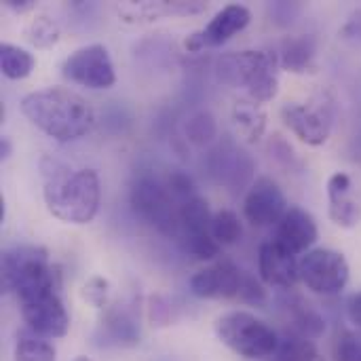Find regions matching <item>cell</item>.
Listing matches in <instances>:
<instances>
[{
    "label": "cell",
    "instance_id": "1",
    "mask_svg": "<svg viewBox=\"0 0 361 361\" xmlns=\"http://www.w3.org/2000/svg\"><path fill=\"white\" fill-rule=\"evenodd\" d=\"M21 112L34 127L61 144L85 137L95 125L91 104L63 87L27 93L21 99Z\"/></svg>",
    "mask_w": 361,
    "mask_h": 361
},
{
    "label": "cell",
    "instance_id": "2",
    "mask_svg": "<svg viewBox=\"0 0 361 361\" xmlns=\"http://www.w3.org/2000/svg\"><path fill=\"white\" fill-rule=\"evenodd\" d=\"M44 203L49 212L68 224H87L99 209L102 188L93 169H70L57 161L42 159Z\"/></svg>",
    "mask_w": 361,
    "mask_h": 361
},
{
    "label": "cell",
    "instance_id": "3",
    "mask_svg": "<svg viewBox=\"0 0 361 361\" xmlns=\"http://www.w3.org/2000/svg\"><path fill=\"white\" fill-rule=\"evenodd\" d=\"M2 290L13 292L19 300L59 290L57 273L49 262V254L36 245H15L2 254Z\"/></svg>",
    "mask_w": 361,
    "mask_h": 361
},
{
    "label": "cell",
    "instance_id": "4",
    "mask_svg": "<svg viewBox=\"0 0 361 361\" xmlns=\"http://www.w3.org/2000/svg\"><path fill=\"white\" fill-rule=\"evenodd\" d=\"M222 80L233 87H243L250 99L271 102L279 91L277 55L271 51H239L228 53L218 61Z\"/></svg>",
    "mask_w": 361,
    "mask_h": 361
},
{
    "label": "cell",
    "instance_id": "5",
    "mask_svg": "<svg viewBox=\"0 0 361 361\" xmlns=\"http://www.w3.org/2000/svg\"><path fill=\"white\" fill-rule=\"evenodd\" d=\"M218 338L245 360H264L277 351V332L247 311H231L216 322Z\"/></svg>",
    "mask_w": 361,
    "mask_h": 361
},
{
    "label": "cell",
    "instance_id": "6",
    "mask_svg": "<svg viewBox=\"0 0 361 361\" xmlns=\"http://www.w3.org/2000/svg\"><path fill=\"white\" fill-rule=\"evenodd\" d=\"M171 190L163 186L152 176H140L129 192V203L135 216H140L144 222L161 231L163 235L178 237L180 222H178V209Z\"/></svg>",
    "mask_w": 361,
    "mask_h": 361
},
{
    "label": "cell",
    "instance_id": "7",
    "mask_svg": "<svg viewBox=\"0 0 361 361\" xmlns=\"http://www.w3.org/2000/svg\"><path fill=\"white\" fill-rule=\"evenodd\" d=\"M349 262L341 252L334 250H311L298 262L300 281L315 294L336 296L349 283Z\"/></svg>",
    "mask_w": 361,
    "mask_h": 361
},
{
    "label": "cell",
    "instance_id": "8",
    "mask_svg": "<svg viewBox=\"0 0 361 361\" xmlns=\"http://www.w3.org/2000/svg\"><path fill=\"white\" fill-rule=\"evenodd\" d=\"M61 74L87 89H110L116 82L110 53L104 44H87L74 51L61 66Z\"/></svg>",
    "mask_w": 361,
    "mask_h": 361
},
{
    "label": "cell",
    "instance_id": "9",
    "mask_svg": "<svg viewBox=\"0 0 361 361\" xmlns=\"http://www.w3.org/2000/svg\"><path fill=\"white\" fill-rule=\"evenodd\" d=\"M23 322L40 338H61L70 330V315L57 290H47L19 300Z\"/></svg>",
    "mask_w": 361,
    "mask_h": 361
},
{
    "label": "cell",
    "instance_id": "10",
    "mask_svg": "<svg viewBox=\"0 0 361 361\" xmlns=\"http://www.w3.org/2000/svg\"><path fill=\"white\" fill-rule=\"evenodd\" d=\"M288 201L279 188V184L271 178H258L243 201V216L252 226L267 228L277 226L288 212Z\"/></svg>",
    "mask_w": 361,
    "mask_h": 361
},
{
    "label": "cell",
    "instance_id": "11",
    "mask_svg": "<svg viewBox=\"0 0 361 361\" xmlns=\"http://www.w3.org/2000/svg\"><path fill=\"white\" fill-rule=\"evenodd\" d=\"M252 21V13L247 6L243 4H226L224 8H220L214 19L201 30L195 32L186 38L184 47L190 53H197L201 49H209V47H220L224 42H228L235 34L243 32Z\"/></svg>",
    "mask_w": 361,
    "mask_h": 361
},
{
    "label": "cell",
    "instance_id": "12",
    "mask_svg": "<svg viewBox=\"0 0 361 361\" xmlns=\"http://www.w3.org/2000/svg\"><path fill=\"white\" fill-rule=\"evenodd\" d=\"M245 275L231 260L216 262L190 277V292L197 298H239Z\"/></svg>",
    "mask_w": 361,
    "mask_h": 361
},
{
    "label": "cell",
    "instance_id": "13",
    "mask_svg": "<svg viewBox=\"0 0 361 361\" xmlns=\"http://www.w3.org/2000/svg\"><path fill=\"white\" fill-rule=\"evenodd\" d=\"M319 231L315 218L302 207H290L275 231V243H279L290 254H307L317 241Z\"/></svg>",
    "mask_w": 361,
    "mask_h": 361
},
{
    "label": "cell",
    "instance_id": "14",
    "mask_svg": "<svg viewBox=\"0 0 361 361\" xmlns=\"http://www.w3.org/2000/svg\"><path fill=\"white\" fill-rule=\"evenodd\" d=\"M258 275L267 286L290 290L300 279L296 256L283 250L279 243L267 241L258 252Z\"/></svg>",
    "mask_w": 361,
    "mask_h": 361
},
{
    "label": "cell",
    "instance_id": "15",
    "mask_svg": "<svg viewBox=\"0 0 361 361\" xmlns=\"http://www.w3.org/2000/svg\"><path fill=\"white\" fill-rule=\"evenodd\" d=\"M281 121L286 127L305 144L322 146L330 137V121L324 112L313 110L302 104H283L281 106Z\"/></svg>",
    "mask_w": 361,
    "mask_h": 361
},
{
    "label": "cell",
    "instance_id": "16",
    "mask_svg": "<svg viewBox=\"0 0 361 361\" xmlns=\"http://www.w3.org/2000/svg\"><path fill=\"white\" fill-rule=\"evenodd\" d=\"M351 178L347 173H334L328 180V199H330V218L343 228H353L360 220V205L349 197Z\"/></svg>",
    "mask_w": 361,
    "mask_h": 361
},
{
    "label": "cell",
    "instance_id": "17",
    "mask_svg": "<svg viewBox=\"0 0 361 361\" xmlns=\"http://www.w3.org/2000/svg\"><path fill=\"white\" fill-rule=\"evenodd\" d=\"M104 345H114V347H135L140 343V326L135 315L125 309H110L99 326Z\"/></svg>",
    "mask_w": 361,
    "mask_h": 361
},
{
    "label": "cell",
    "instance_id": "18",
    "mask_svg": "<svg viewBox=\"0 0 361 361\" xmlns=\"http://www.w3.org/2000/svg\"><path fill=\"white\" fill-rule=\"evenodd\" d=\"M178 222H180V231L178 237L182 241L192 239V237H203V235H212V212L209 205L203 197L195 195L186 201H182L178 205Z\"/></svg>",
    "mask_w": 361,
    "mask_h": 361
},
{
    "label": "cell",
    "instance_id": "19",
    "mask_svg": "<svg viewBox=\"0 0 361 361\" xmlns=\"http://www.w3.org/2000/svg\"><path fill=\"white\" fill-rule=\"evenodd\" d=\"M279 55H281L279 63L283 70L294 72V74L311 72L315 66V40L311 36L288 38L283 40Z\"/></svg>",
    "mask_w": 361,
    "mask_h": 361
},
{
    "label": "cell",
    "instance_id": "20",
    "mask_svg": "<svg viewBox=\"0 0 361 361\" xmlns=\"http://www.w3.org/2000/svg\"><path fill=\"white\" fill-rule=\"evenodd\" d=\"M233 121L247 142H258L267 127V114L256 99H239L233 106Z\"/></svg>",
    "mask_w": 361,
    "mask_h": 361
},
{
    "label": "cell",
    "instance_id": "21",
    "mask_svg": "<svg viewBox=\"0 0 361 361\" xmlns=\"http://www.w3.org/2000/svg\"><path fill=\"white\" fill-rule=\"evenodd\" d=\"M273 361H324L315 343L298 332H288L279 338Z\"/></svg>",
    "mask_w": 361,
    "mask_h": 361
},
{
    "label": "cell",
    "instance_id": "22",
    "mask_svg": "<svg viewBox=\"0 0 361 361\" xmlns=\"http://www.w3.org/2000/svg\"><path fill=\"white\" fill-rule=\"evenodd\" d=\"M286 311H288V317L292 322V332H298L307 338H317L324 334L326 330V322L322 319V315L311 309L309 305H305L300 298L292 300V302H286Z\"/></svg>",
    "mask_w": 361,
    "mask_h": 361
},
{
    "label": "cell",
    "instance_id": "23",
    "mask_svg": "<svg viewBox=\"0 0 361 361\" xmlns=\"http://www.w3.org/2000/svg\"><path fill=\"white\" fill-rule=\"evenodd\" d=\"M34 55L17 44L2 42L0 44V70L11 80H21L34 70Z\"/></svg>",
    "mask_w": 361,
    "mask_h": 361
},
{
    "label": "cell",
    "instance_id": "24",
    "mask_svg": "<svg viewBox=\"0 0 361 361\" xmlns=\"http://www.w3.org/2000/svg\"><path fill=\"white\" fill-rule=\"evenodd\" d=\"M15 361H55V349L36 334H21L15 345Z\"/></svg>",
    "mask_w": 361,
    "mask_h": 361
},
{
    "label": "cell",
    "instance_id": "25",
    "mask_svg": "<svg viewBox=\"0 0 361 361\" xmlns=\"http://www.w3.org/2000/svg\"><path fill=\"white\" fill-rule=\"evenodd\" d=\"M243 235L239 216L231 209H220L212 220V237L220 245H235Z\"/></svg>",
    "mask_w": 361,
    "mask_h": 361
},
{
    "label": "cell",
    "instance_id": "26",
    "mask_svg": "<svg viewBox=\"0 0 361 361\" xmlns=\"http://www.w3.org/2000/svg\"><path fill=\"white\" fill-rule=\"evenodd\" d=\"M25 38L38 47V49H47L53 47L59 40V25L47 17V15H38L36 19L30 21V25L25 27Z\"/></svg>",
    "mask_w": 361,
    "mask_h": 361
},
{
    "label": "cell",
    "instance_id": "27",
    "mask_svg": "<svg viewBox=\"0 0 361 361\" xmlns=\"http://www.w3.org/2000/svg\"><path fill=\"white\" fill-rule=\"evenodd\" d=\"M188 140L195 144H207L216 137V121L209 112H199L195 114L188 125H186Z\"/></svg>",
    "mask_w": 361,
    "mask_h": 361
},
{
    "label": "cell",
    "instance_id": "28",
    "mask_svg": "<svg viewBox=\"0 0 361 361\" xmlns=\"http://www.w3.org/2000/svg\"><path fill=\"white\" fill-rule=\"evenodd\" d=\"M80 296H82V300H87L95 309H106L108 307V298H110V283H108V279H104V277L87 279L82 283Z\"/></svg>",
    "mask_w": 361,
    "mask_h": 361
},
{
    "label": "cell",
    "instance_id": "29",
    "mask_svg": "<svg viewBox=\"0 0 361 361\" xmlns=\"http://www.w3.org/2000/svg\"><path fill=\"white\" fill-rule=\"evenodd\" d=\"M336 361H361V332H343L334 343Z\"/></svg>",
    "mask_w": 361,
    "mask_h": 361
},
{
    "label": "cell",
    "instance_id": "30",
    "mask_svg": "<svg viewBox=\"0 0 361 361\" xmlns=\"http://www.w3.org/2000/svg\"><path fill=\"white\" fill-rule=\"evenodd\" d=\"M182 243H184V250L190 252L192 256H197L199 260H212V258H216L220 254V247H222L212 235L192 237V239H186Z\"/></svg>",
    "mask_w": 361,
    "mask_h": 361
},
{
    "label": "cell",
    "instance_id": "31",
    "mask_svg": "<svg viewBox=\"0 0 361 361\" xmlns=\"http://www.w3.org/2000/svg\"><path fill=\"white\" fill-rule=\"evenodd\" d=\"M167 188L171 190V195L173 197H178L180 201H186V199H190V197H195L197 192H195V184H192V180L188 178V173H184V171H173L171 176H169V182H167Z\"/></svg>",
    "mask_w": 361,
    "mask_h": 361
},
{
    "label": "cell",
    "instance_id": "32",
    "mask_svg": "<svg viewBox=\"0 0 361 361\" xmlns=\"http://www.w3.org/2000/svg\"><path fill=\"white\" fill-rule=\"evenodd\" d=\"M239 298L245 300V302H252V305H262L267 300V294H264V290L260 288V283L254 277H245Z\"/></svg>",
    "mask_w": 361,
    "mask_h": 361
},
{
    "label": "cell",
    "instance_id": "33",
    "mask_svg": "<svg viewBox=\"0 0 361 361\" xmlns=\"http://www.w3.org/2000/svg\"><path fill=\"white\" fill-rule=\"evenodd\" d=\"M347 315H349L351 324H353L357 330H361V292L353 294V296L349 298V302H347Z\"/></svg>",
    "mask_w": 361,
    "mask_h": 361
},
{
    "label": "cell",
    "instance_id": "34",
    "mask_svg": "<svg viewBox=\"0 0 361 361\" xmlns=\"http://www.w3.org/2000/svg\"><path fill=\"white\" fill-rule=\"evenodd\" d=\"M4 4H6L8 8L17 11V13H25V11H32V8L36 6L34 0H4Z\"/></svg>",
    "mask_w": 361,
    "mask_h": 361
},
{
    "label": "cell",
    "instance_id": "35",
    "mask_svg": "<svg viewBox=\"0 0 361 361\" xmlns=\"http://www.w3.org/2000/svg\"><path fill=\"white\" fill-rule=\"evenodd\" d=\"M8 154H11V142H8L6 137H2V140H0V159L4 161Z\"/></svg>",
    "mask_w": 361,
    "mask_h": 361
},
{
    "label": "cell",
    "instance_id": "36",
    "mask_svg": "<svg viewBox=\"0 0 361 361\" xmlns=\"http://www.w3.org/2000/svg\"><path fill=\"white\" fill-rule=\"evenodd\" d=\"M74 361H91V360H89V357H76Z\"/></svg>",
    "mask_w": 361,
    "mask_h": 361
}]
</instances>
